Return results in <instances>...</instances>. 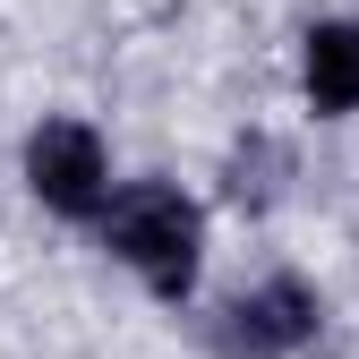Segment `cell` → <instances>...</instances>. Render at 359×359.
Listing matches in <instances>:
<instances>
[{
	"mask_svg": "<svg viewBox=\"0 0 359 359\" xmlns=\"http://www.w3.org/2000/svg\"><path fill=\"white\" fill-rule=\"evenodd\" d=\"M95 231L163 308H180L197 291V274H205V205L189 189H171V180H128V189H111L103 214H95Z\"/></svg>",
	"mask_w": 359,
	"mask_h": 359,
	"instance_id": "obj_1",
	"label": "cell"
},
{
	"mask_svg": "<svg viewBox=\"0 0 359 359\" xmlns=\"http://www.w3.org/2000/svg\"><path fill=\"white\" fill-rule=\"evenodd\" d=\"M26 197L43 214H60V222H95L103 197H111V146H103V128L77 120V111H52L26 137Z\"/></svg>",
	"mask_w": 359,
	"mask_h": 359,
	"instance_id": "obj_2",
	"label": "cell"
},
{
	"mask_svg": "<svg viewBox=\"0 0 359 359\" xmlns=\"http://www.w3.org/2000/svg\"><path fill=\"white\" fill-rule=\"evenodd\" d=\"M317 334H325V291L299 283V274H265L214 317V351L222 359H299Z\"/></svg>",
	"mask_w": 359,
	"mask_h": 359,
	"instance_id": "obj_3",
	"label": "cell"
},
{
	"mask_svg": "<svg viewBox=\"0 0 359 359\" xmlns=\"http://www.w3.org/2000/svg\"><path fill=\"white\" fill-rule=\"evenodd\" d=\"M299 95L317 120L359 111V18H317L299 34Z\"/></svg>",
	"mask_w": 359,
	"mask_h": 359,
	"instance_id": "obj_4",
	"label": "cell"
}]
</instances>
